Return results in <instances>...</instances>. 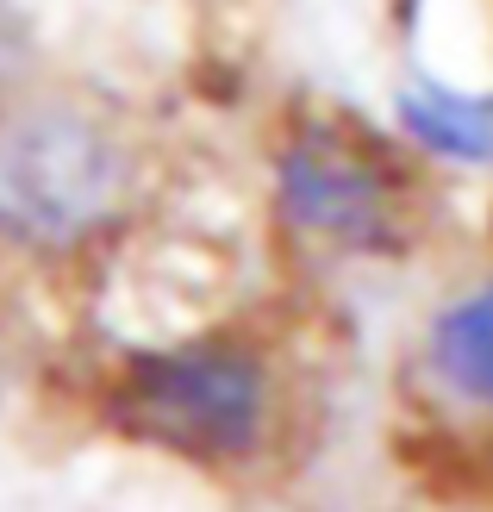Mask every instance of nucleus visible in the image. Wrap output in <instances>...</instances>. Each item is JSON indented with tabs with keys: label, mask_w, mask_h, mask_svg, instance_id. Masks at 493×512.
Masks as SVG:
<instances>
[{
	"label": "nucleus",
	"mask_w": 493,
	"mask_h": 512,
	"mask_svg": "<svg viewBox=\"0 0 493 512\" xmlns=\"http://www.w3.org/2000/svg\"><path fill=\"white\" fill-rule=\"evenodd\" d=\"M419 369L456 413L493 419V269L431 306L419 338Z\"/></svg>",
	"instance_id": "39448f33"
},
{
	"label": "nucleus",
	"mask_w": 493,
	"mask_h": 512,
	"mask_svg": "<svg viewBox=\"0 0 493 512\" xmlns=\"http://www.w3.org/2000/svg\"><path fill=\"white\" fill-rule=\"evenodd\" d=\"M394 138L437 169L493 175V88L419 69L394 88Z\"/></svg>",
	"instance_id": "20e7f679"
},
{
	"label": "nucleus",
	"mask_w": 493,
	"mask_h": 512,
	"mask_svg": "<svg viewBox=\"0 0 493 512\" xmlns=\"http://www.w3.org/2000/svg\"><path fill=\"white\" fill-rule=\"evenodd\" d=\"M269 207L300 244L344 263H387L419 232L412 175L350 119H300L269 157Z\"/></svg>",
	"instance_id": "7ed1b4c3"
},
{
	"label": "nucleus",
	"mask_w": 493,
	"mask_h": 512,
	"mask_svg": "<svg viewBox=\"0 0 493 512\" xmlns=\"http://www.w3.org/2000/svg\"><path fill=\"white\" fill-rule=\"evenodd\" d=\"M100 413L119 438L188 469H250L281 431V369L256 338L188 331L125 350Z\"/></svg>",
	"instance_id": "f03ea898"
},
{
	"label": "nucleus",
	"mask_w": 493,
	"mask_h": 512,
	"mask_svg": "<svg viewBox=\"0 0 493 512\" xmlns=\"http://www.w3.org/2000/svg\"><path fill=\"white\" fill-rule=\"evenodd\" d=\"M38 63H44V44L32 13L19 0H0V107H13L19 94L38 88Z\"/></svg>",
	"instance_id": "423d86ee"
},
{
	"label": "nucleus",
	"mask_w": 493,
	"mask_h": 512,
	"mask_svg": "<svg viewBox=\"0 0 493 512\" xmlns=\"http://www.w3.org/2000/svg\"><path fill=\"white\" fill-rule=\"evenodd\" d=\"M144 194L150 157L113 107L38 88L0 107V256L88 263L138 225Z\"/></svg>",
	"instance_id": "f257e3e1"
}]
</instances>
